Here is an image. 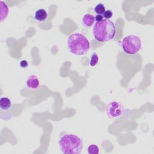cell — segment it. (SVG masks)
<instances>
[{
  "label": "cell",
  "mask_w": 154,
  "mask_h": 154,
  "mask_svg": "<svg viewBox=\"0 0 154 154\" xmlns=\"http://www.w3.org/2000/svg\"><path fill=\"white\" fill-rule=\"evenodd\" d=\"M99 61V57L98 55L96 52H93L90 58V60L89 62V64L91 66H96Z\"/></svg>",
  "instance_id": "cell-12"
},
{
  "label": "cell",
  "mask_w": 154,
  "mask_h": 154,
  "mask_svg": "<svg viewBox=\"0 0 154 154\" xmlns=\"http://www.w3.org/2000/svg\"><path fill=\"white\" fill-rule=\"evenodd\" d=\"M112 15H113L112 11L111 10H107L103 13V17L105 19H110V18H111L112 17Z\"/></svg>",
  "instance_id": "cell-14"
},
{
  "label": "cell",
  "mask_w": 154,
  "mask_h": 154,
  "mask_svg": "<svg viewBox=\"0 0 154 154\" xmlns=\"http://www.w3.org/2000/svg\"><path fill=\"white\" fill-rule=\"evenodd\" d=\"M94 12L97 14L103 15L105 11V8L102 3L97 4L94 8Z\"/></svg>",
  "instance_id": "cell-11"
},
{
  "label": "cell",
  "mask_w": 154,
  "mask_h": 154,
  "mask_svg": "<svg viewBox=\"0 0 154 154\" xmlns=\"http://www.w3.org/2000/svg\"><path fill=\"white\" fill-rule=\"evenodd\" d=\"M48 17V13L44 8H39L35 11L34 14V18L38 22H44Z\"/></svg>",
  "instance_id": "cell-8"
},
{
  "label": "cell",
  "mask_w": 154,
  "mask_h": 154,
  "mask_svg": "<svg viewBox=\"0 0 154 154\" xmlns=\"http://www.w3.org/2000/svg\"><path fill=\"white\" fill-rule=\"evenodd\" d=\"M58 144L61 152L64 154H79L84 146L81 138L70 133L61 135Z\"/></svg>",
  "instance_id": "cell-1"
},
{
  "label": "cell",
  "mask_w": 154,
  "mask_h": 154,
  "mask_svg": "<svg viewBox=\"0 0 154 154\" xmlns=\"http://www.w3.org/2000/svg\"><path fill=\"white\" fill-rule=\"evenodd\" d=\"M107 115L110 118H117L122 116L124 112L123 105L117 101L109 102L106 108Z\"/></svg>",
  "instance_id": "cell-5"
},
{
  "label": "cell",
  "mask_w": 154,
  "mask_h": 154,
  "mask_svg": "<svg viewBox=\"0 0 154 154\" xmlns=\"http://www.w3.org/2000/svg\"><path fill=\"white\" fill-rule=\"evenodd\" d=\"M67 46L70 52L76 55H85L90 47L88 38L79 32H75L69 36Z\"/></svg>",
  "instance_id": "cell-3"
},
{
  "label": "cell",
  "mask_w": 154,
  "mask_h": 154,
  "mask_svg": "<svg viewBox=\"0 0 154 154\" xmlns=\"http://www.w3.org/2000/svg\"><path fill=\"white\" fill-rule=\"evenodd\" d=\"M94 17H95V20L96 21V22H100L103 19V15H100V14H97Z\"/></svg>",
  "instance_id": "cell-16"
},
{
  "label": "cell",
  "mask_w": 154,
  "mask_h": 154,
  "mask_svg": "<svg viewBox=\"0 0 154 154\" xmlns=\"http://www.w3.org/2000/svg\"><path fill=\"white\" fill-rule=\"evenodd\" d=\"M12 103L11 100L6 97H2L0 99V108L1 109L6 111L11 108Z\"/></svg>",
  "instance_id": "cell-10"
},
{
  "label": "cell",
  "mask_w": 154,
  "mask_h": 154,
  "mask_svg": "<svg viewBox=\"0 0 154 154\" xmlns=\"http://www.w3.org/2000/svg\"><path fill=\"white\" fill-rule=\"evenodd\" d=\"M87 151L89 154H98L99 153V149L97 146L91 144L88 147Z\"/></svg>",
  "instance_id": "cell-13"
},
{
  "label": "cell",
  "mask_w": 154,
  "mask_h": 154,
  "mask_svg": "<svg viewBox=\"0 0 154 154\" xmlns=\"http://www.w3.org/2000/svg\"><path fill=\"white\" fill-rule=\"evenodd\" d=\"M95 17L93 14L90 13L85 14L82 18V23L86 28L91 27L94 23Z\"/></svg>",
  "instance_id": "cell-7"
},
{
  "label": "cell",
  "mask_w": 154,
  "mask_h": 154,
  "mask_svg": "<svg viewBox=\"0 0 154 154\" xmlns=\"http://www.w3.org/2000/svg\"><path fill=\"white\" fill-rule=\"evenodd\" d=\"M94 38L99 42H106L112 40L116 34L114 23L109 19H103L96 22L93 28Z\"/></svg>",
  "instance_id": "cell-2"
},
{
  "label": "cell",
  "mask_w": 154,
  "mask_h": 154,
  "mask_svg": "<svg viewBox=\"0 0 154 154\" xmlns=\"http://www.w3.org/2000/svg\"><path fill=\"white\" fill-rule=\"evenodd\" d=\"M26 85L28 88L35 90L39 87L40 86V81L35 75L29 76L26 81Z\"/></svg>",
  "instance_id": "cell-6"
},
{
  "label": "cell",
  "mask_w": 154,
  "mask_h": 154,
  "mask_svg": "<svg viewBox=\"0 0 154 154\" xmlns=\"http://www.w3.org/2000/svg\"><path fill=\"white\" fill-rule=\"evenodd\" d=\"M0 5H1V19L0 22H2L7 17L8 14V7L7 5L3 1H0Z\"/></svg>",
  "instance_id": "cell-9"
},
{
  "label": "cell",
  "mask_w": 154,
  "mask_h": 154,
  "mask_svg": "<svg viewBox=\"0 0 154 154\" xmlns=\"http://www.w3.org/2000/svg\"><path fill=\"white\" fill-rule=\"evenodd\" d=\"M122 48L123 51L129 55L137 54L142 48L141 38L134 34L125 36L122 41Z\"/></svg>",
  "instance_id": "cell-4"
},
{
  "label": "cell",
  "mask_w": 154,
  "mask_h": 154,
  "mask_svg": "<svg viewBox=\"0 0 154 154\" xmlns=\"http://www.w3.org/2000/svg\"><path fill=\"white\" fill-rule=\"evenodd\" d=\"M20 66L22 67V68H26L28 66V62L26 60H22L20 62Z\"/></svg>",
  "instance_id": "cell-15"
}]
</instances>
